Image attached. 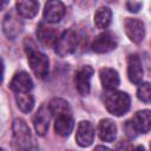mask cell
Segmentation results:
<instances>
[{"instance_id":"obj_1","label":"cell","mask_w":151,"mask_h":151,"mask_svg":"<svg viewBox=\"0 0 151 151\" xmlns=\"http://www.w3.org/2000/svg\"><path fill=\"white\" fill-rule=\"evenodd\" d=\"M25 51L32 72L40 79L45 78L48 73V58L37 48L31 39L25 40Z\"/></svg>"},{"instance_id":"obj_2","label":"cell","mask_w":151,"mask_h":151,"mask_svg":"<svg viewBox=\"0 0 151 151\" xmlns=\"http://www.w3.org/2000/svg\"><path fill=\"white\" fill-rule=\"evenodd\" d=\"M131 99L126 92L122 91H113L109 93L105 98V106L106 110L113 116H123L130 109Z\"/></svg>"},{"instance_id":"obj_3","label":"cell","mask_w":151,"mask_h":151,"mask_svg":"<svg viewBox=\"0 0 151 151\" xmlns=\"http://www.w3.org/2000/svg\"><path fill=\"white\" fill-rule=\"evenodd\" d=\"M13 142L18 151H27L31 146V131L26 122L21 118H17L12 125Z\"/></svg>"},{"instance_id":"obj_4","label":"cell","mask_w":151,"mask_h":151,"mask_svg":"<svg viewBox=\"0 0 151 151\" xmlns=\"http://www.w3.org/2000/svg\"><path fill=\"white\" fill-rule=\"evenodd\" d=\"M79 42V37L78 33L73 29H67L65 31L58 39L55 44V53L60 57H66L68 54H72Z\"/></svg>"},{"instance_id":"obj_5","label":"cell","mask_w":151,"mask_h":151,"mask_svg":"<svg viewBox=\"0 0 151 151\" xmlns=\"http://www.w3.org/2000/svg\"><path fill=\"white\" fill-rule=\"evenodd\" d=\"M118 46V39L112 32H103L92 41L91 48L96 53H107Z\"/></svg>"},{"instance_id":"obj_6","label":"cell","mask_w":151,"mask_h":151,"mask_svg":"<svg viewBox=\"0 0 151 151\" xmlns=\"http://www.w3.org/2000/svg\"><path fill=\"white\" fill-rule=\"evenodd\" d=\"M124 28L126 35L132 42L139 44L143 41L145 37V26L142 20L136 18H126L124 21Z\"/></svg>"},{"instance_id":"obj_7","label":"cell","mask_w":151,"mask_h":151,"mask_svg":"<svg viewBox=\"0 0 151 151\" xmlns=\"http://www.w3.org/2000/svg\"><path fill=\"white\" fill-rule=\"evenodd\" d=\"M93 76V68L88 65L81 66L74 77V83L77 91L80 96H87L91 87V78Z\"/></svg>"},{"instance_id":"obj_8","label":"cell","mask_w":151,"mask_h":151,"mask_svg":"<svg viewBox=\"0 0 151 151\" xmlns=\"http://www.w3.org/2000/svg\"><path fill=\"white\" fill-rule=\"evenodd\" d=\"M94 139V126L88 120H83L79 123L76 132V142L81 147H87L92 144Z\"/></svg>"},{"instance_id":"obj_9","label":"cell","mask_w":151,"mask_h":151,"mask_svg":"<svg viewBox=\"0 0 151 151\" xmlns=\"http://www.w3.org/2000/svg\"><path fill=\"white\" fill-rule=\"evenodd\" d=\"M9 87L15 94L17 93H29V91L33 88V80L27 72L20 71L15 73L14 77L12 78Z\"/></svg>"},{"instance_id":"obj_10","label":"cell","mask_w":151,"mask_h":151,"mask_svg":"<svg viewBox=\"0 0 151 151\" xmlns=\"http://www.w3.org/2000/svg\"><path fill=\"white\" fill-rule=\"evenodd\" d=\"M2 29L8 39H14L22 29V22L14 12H8L2 21Z\"/></svg>"},{"instance_id":"obj_11","label":"cell","mask_w":151,"mask_h":151,"mask_svg":"<svg viewBox=\"0 0 151 151\" xmlns=\"http://www.w3.org/2000/svg\"><path fill=\"white\" fill-rule=\"evenodd\" d=\"M65 14V5L61 1H47L44 8V19L47 22H59Z\"/></svg>"},{"instance_id":"obj_12","label":"cell","mask_w":151,"mask_h":151,"mask_svg":"<svg viewBox=\"0 0 151 151\" xmlns=\"http://www.w3.org/2000/svg\"><path fill=\"white\" fill-rule=\"evenodd\" d=\"M143 65L137 54H131L127 58V77L131 83L139 85L143 80Z\"/></svg>"},{"instance_id":"obj_13","label":"cell","mask_w":151,"mask_h":151,"mask_svg":"<svg viewBox=\"0 0 151 151\" xmlns=\"http://www.w3.org/2000/svg\"><path fill=\"white\" fill-rule=\"evenodd\" d=\"M51 111L48 109V106H40L39 110L37 111V113L33 117V125L34 129L37 131V133L39 136H44L46 134L47 130H48V125H50V119H51Z\"/></svg>"},{"instance_id":"obj_14","label":"cell","mask_w":151,"mask_h":151,"mask_svg":"<svg viewBox=\"0 0 151 151\" xmlns=\"http://www.w3.org/2000/svg\"><path fill=\"white\" fill-rule=\"evenodd\" d=\"M99 78L103 85V88L107 91H113L119 86L120 79L119 74L116 70L110 68V67H103L99 71Z\"/></svg>"},{"instance_id":"obj_15","label":"cell","mask_w":151,"mask_h":151,"mask_svg":"<svg viewBox=\"0 0 151 151\" xmlns=\"http://www.w3.org/2000/svg\"><path fill=\"white\" fill-rule=\"evenodd\" d=\"M98 133L101 140L104 142H113L117 137V125L111 119H101L98 124Z\"/></svg>"},{"instance_id":"obj_16","label":"cell","mask_w":151,"mask_h":151,"mask_svg":"<svg viewBox=\"0 0 151 151\" xmlns=\"http://www.w3.org/2000/svg\"><path fill=\"white\" fill-rule=\"evenodd\" d=\"M37 35H38V39L46 46H51V45H54L57 44L58 41V33L57 31L51 27V26H47L45 24H40L38 26V29H37Z\"/></svg>"},{"instance_id":"obj_17","label":"cell","mask_w":151,"mask_h":151,"mask_svg":"<svg viewBox=\"0 0 151 151\" xmlns=\"http://www.w3.org/2000/svg\"><path fill=\"white\" fill-rule=\"evenodd\" d=\"M17 12L22 18H33L38 13L39 9V2L34 0H21L15 2Z\"/></svg>"},{"instance_id":"obj_18","label":"cell","mask_w":151,"mask_h":151,"mask_svg":"<svg viewBox=\"0 0 151 151\" xmlns=\"http://www.w3.org/2000/svg\"><path fill=\"white\" fill-rule=\"evenodd\" d=\"M48 109L51 111V114L54 118L64 117V116H71V106L70 104L61 98H53L50 104Z\"/></svg>"},{"instance_id":"obj_19","label":"cell","mask_w":151,"mask_h":151,"mask_svg":"<svg viewBox=\"0 0 151 151\" xmlns=\"http://www.w3.org/2000/svg\"><path fill=\"white\" fill-rule=\"evenodd\" d=\"M133 124L136 125V129L138 132L146 133L151 130V111L150 110H142L138 111L134 114V118L132 119Z\"/></svg>"},{"instance_id":"obj_20","label":"cell","mask_w":151,"mask_h":151,"mask_svg":"<svg viewBox=\"0 0 151 151\" xmlns=\"http://www.w3.org/2000/svg\"><path fill=\"white\" fill-rule=\"evenodd\" d=\"M73 126H74V123H73L72 116H64V117L55 118L54 131L61 137H67L72 132Z\"/></svg>"},{"instance_id":"obj_21","label":"cell","mask_w":151,"mask_h":151,"mask_svg":"<svg viewBox=\"0 0 151 151\" xmlns=\"http://www.w3.org/2000/svg\"><path fill=\"white\" fill-rule=\"evenodd\" d=\"M112 19V12L109 7H99L94 13V25L97 28L105 29L111 24Z\"/></svg>"},{"instance_id":"obj_22","label":"cell","mask_w":151,"mask_h":151,"mask_svg":"<svg viewBox=\"0 0 151 151\" xmlns=\"http://www.w3.org/2000/svg\"><path fill=\"white\" fill-rule=\"evenodd\" d=\"M15 101H17L18 107L24 113L31 112L33 106H34V99H33L32 94H29V93H17L15 94Z\"/></svg>"},{"instance_id":"obj_23","label":"cell","mask_w":151,"mask_h":151,"mask_svg":"<svg viewBox=\"0 0 151 151\" xmlns=\"http://www.w3.org/2000/svg\"><path fill=\"white\" fill-rule=\"evenodd\" d=\"M137 97L139 100L144 103L151 101V84L150 83H142L137 88Z\"/></svg>"},{"instance_id":"obj_24","label":"cell","mask_w":151,"mask_h":151,"mask_svg":"<svg viewBox=\"0 0 151 151\" xmlns=\"http://www.w3.org/2000/svg\"><path fill=\"white\" fill-rule=\"evenodd\" d=\"M125 131H126V134H127L129 137H131V138L136 137V136H137V133H138V131H137V129H136V125L133 124V122H132V120L126 122Z\"/></svg>"},{"instance_id":"obj_25","label":"cell","mask_w":151,"mask_h":151,"mask_svg":"<svg viewBox=\"0 0 151 151\" xmlns=\"http://www.w3.org/2000/svg\"><path fill=\"white\" fill-rule=\"evenodd\" d=\"M142 6H143V4L140 1H127L126 2V8L132 13H137Z\"/></svg>"},{"instance_id":"obj_26","label":"cell","mask_w":151,"mask_h":151,"mask_svg":"<svg viewBox=\"0 0 151 151\" xmlns=\"http://www.w3.org/2000/svg\"><path fill=\"white\" fill-rule=\"evenodd\" d=\"M117 151H132V146H131L127 142H122V143L118 145Z\"/></svg>"},{"instance_id":"obj_27","label":"cell","mask_w":151,"mask_h":151,"mask_svg":"<svg viewBox=\"0 0 151 151\" xmlns=\"http://www.w3.org/2000/svg\"><path fill=\"white\" fill-rule=\"evenodd\" d=\"M93 151H112V150H110V149H109V147H106V146L98 145V146H96V147L93 149Z\"/></svg>"},{"instance_id":"obj_28","label":"cell","mask_w":151,"mask_h":151,"mask_svg":"<svg viewBox=\"0 0 151 151\" xmlns=\"http://www.w3.org/2000/svg\"><path fill=\"white\" fill-rule=\"evenodd\" d=\"M136 151H145V150H144V147H143V146H138V147L136 149Z\"/></svg>"},{"instance_id":"obj_29","label":"cell","mask_w":151,"mask_h":151,"mask_svg":"<svg viewBox=\"0 0 151 151\" xmlns=\"http://www.w3.org/2000/svg\"><path fill=\"white\" fill-rule=\"evenodd\" d=\"M0 151H5V150H4V149H1V150H0Z\"/></svg>"},{"instance_id":"obj_30","label":"cell","mask_w":151,"mask_h":151,"mask_svg":"<svg viewBox=\"0 0 151 151\" xmlns=\"http://www.w3.org/2000/svg\"><path fill=\"white\" fill-rule=\"evenodd\" d=\"M150 151H151V144H150Z\"/></svg>"}]
</instances>
